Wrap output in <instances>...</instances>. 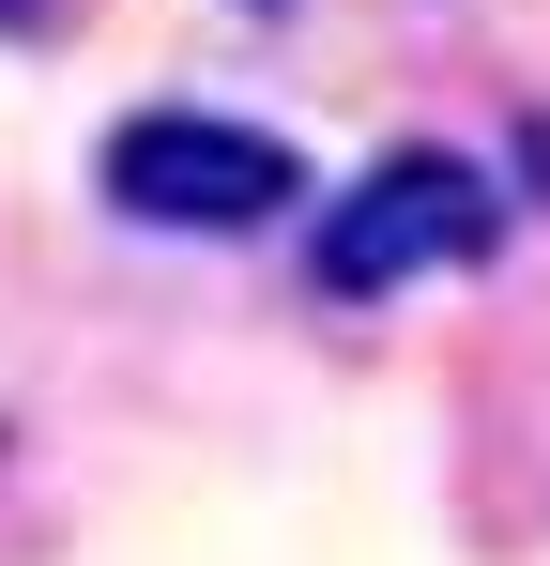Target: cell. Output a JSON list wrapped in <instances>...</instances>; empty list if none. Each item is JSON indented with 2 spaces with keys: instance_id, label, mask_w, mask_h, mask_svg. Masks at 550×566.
Masks as SVG:
<instances>
[{
  "instance_id": "3957f363",
  "label": "cell",
  "mask_w": 550,
  "mask_h": 566,
  "mask_svg": "<svg viewBox=\"0 0 550 566\" xmlns=\"http://www.w3.org/2000/svg\"><path fill=\"white\" fill-rule=\"evenodd\" d=\"M31 15H46V0H0V31H31Z\"/></svg>"
},
{
  "instance_id": "6da1fadb",
  "label": "cell",
  "mask_w": 550,
  "mask_h": 566,
  "mask_svg": "<svg viewBox=\"0 0 550 566\" xmlns=\"http://www.w3.org/2000/svg\"><path fill=\"white\" fill-rule=\"evenodd\" d=\"M505 245V185L444 154V138H398V154H367L352 185L321 199V230H306V276L321 291H413V276H474Z\"/></svg>"
},
{
  "instance_id": "7a4b0ae2",
  "label": "cell",
  "mask_w": 550,
  "mask_h": 566,
  "mask_svg": "<svg viewBox=\"0 0 550 566\" xmlns=\"http://www.w3.org/2000/svg\"><path fill=\"white\" fill-rule=\"evenodd\" d=\"M92 185H107V214H138V230L230 245V230L306 214V154H290L275 123H230V107H138V123H107Z\"/></svg>"
}]
</instances>
